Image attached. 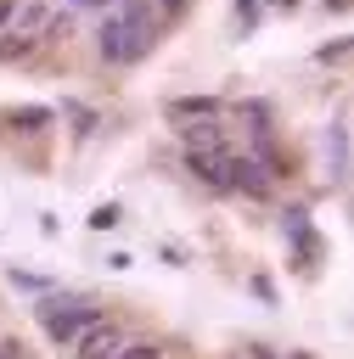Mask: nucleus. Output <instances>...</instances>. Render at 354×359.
Instances as JSON below:
<instances>
[{"mask_svg":"<svg viewBox=\"0 0 354 359\" xmlns=\"http://www.w3.org/2000/svg\"><path fill=\"white\" fill-rule=\"evenodd\" d=\"M157 45V11L152 0H118L112 11H101V28H96V56L107 67H135L146 62Z\"/></svg>","mask_w":354,"mask_h":359,"instance_id":"obj_1","label":"nucleus"},{"mask_svg":"<svg viewBox=\"0 0 354 359\" xmlns=\"http://www.w3.org/2000/svg\"><path fill=\"white\" fill-rule=\"evenodd\" d=\"M34 314H39L45 337H51L56 348H67V342H79V337L101 320V303H96V297H84V292H45Z\"/></svg>","mask_w":354,"mask_h":359,"instance_id":"obj_2","label":"nucleus"},{"mask_svg":"<svg viewBox=\"0 0 354 359\" xmlns=\"http://www.w3.org/2000/svg\"><path fill=\"white\" fill-rule=\"evenodd\" d=\"M281 230H287V241H292V252H298L303 275H315V269H320V258H326V241L309 230V213H303V208H287V213H281Z\"/></svg>","mask_w":354,"mask_h":359,"instance_id":"obj_3","label":"nucleus"},{"mask_svg":"<svg viewBox=\"0 0 354 359\" xmlns=\"http://www.w3.org/2000/svg\"><path fill=\"white\" fill-rule=\"evenodd\" d=\"M219 191H242V196H270V174L242 151H225V168H219Z\"/></svg>","mask_w":354,"mask_h":359,"instance_id":"obj_4","label":"nucleus"},{"mask_svg":"<svg viewBox=\"0 0 354 359\" xmlns=\"http://www.w3.org/2000/svg\"><path fill=\"white\" fill-rule=\"evenodd\" d=\"M73 348H79V359H112V353L124 348V331H118L112 320H96V325H90Z\"/></svg>","mask_w":354,"mask_h":359,"instance_id":"obj_5","label":"nucleus"},{"mask_svg":"<svg viewBox=\"0 0 354 359\" xmlns=\"http://www.w3.org/2000/svg\"><path fill=\"white\" fill-rule=\"evenodd\" d=\"M180 140H185V151H225V129H219V118L180 123Z\"/></svg>","mask_w":354,"mask_h":359,"instance_id":"obj_6","label":"nucleus"},{"mask_svg":"<svg viewBox=\"0 0 354 359\" xmlns=\"http://www.w3.org/2000/svg\"><path fill=\"white\" fill-rule=\"evenodd\" d=\"M163 112H169L174 123H197V118H219V101H214V95H174Z\"/></svg>","mask_w":354,"mask_h":359,"instance_id":"obj_7","label":"nucleus"},{"mask_svg":"<svg viewBox=\"0 0 354 359\" xmlns=\"http://www.w3.org/2000/svg\"><path fill=\"white\" fill-rule=\"evenodd\" d=\"M326 163H332V180H348V123L343 118L326 129Z\"/></svg>","mask_w":354,"mask_h":359,"instance_id":"obj_8","label":"nucleus"},{"mask_svg":"<svg viewBox=\"0 0 354 359\" xmlns=\"http://www.w3.org/2000/svg\"><path fill=\"white\" fill-rule=\"evenodd\" d=\"M6 123H11L17 135H39V129H51V123H56V112H51V107H11V112H6Z\"/></svg>","mask_w":354,"mask_h":359,"instance_id":"obj_9","label":"nucleus"},{"mask_svg":"<svg viewBox=\"0 0 354 359\" xmlns=\"http://www.w3.org/2000/svg\"><path fill=\"white\" fill-rule=\"evenodd\" d=\"M185 168H191L202 185H214V191H219V168H225V151H185Z\"/></svg>","mask_w":354,"mask_h":359,"instance_id":"obj_10","label":"nucleus"},{"mask_svg":"<svg viewBox=\"0 0 354 359\" xmlns=\"http://www.w3.org/2000/svg\"><path fill=\"white\" fill-rule=\"evenodd\" d=\"M34 45H39V39H28V34L6 28V34H0V62H22V56H34Z\"/></svg>","mask_w":354,"mask_h":359,"instance_id":"obj_11","label":"nucleus"},{"mask_svg":"<svg viewBox=\"0 0 354 359\" xmlns=\"http://www.w3.org/2000/svg\"><path fill=\"white\" fill-rule=\"evenodd\" d=\"M6 280H11V286H17V292H39V297H45V292H51V280H45V275H28V269H11V275H6Z\"/></svg>","mask_w":354,"mask_h":359,"instance_id":"obj_12","label":"nucleus"},{"mask_svg":"<svg viewBox=\"0 0 354 359\" xmlns=\"http://www.w3.org/2000/svg\"><path fill=\"white\" fill-rule=\"evenodd\" d=\"M112 359H163V353H157V342H124Z\"/></svg>","mask_w":354,"mask_h":359,"instance_id":"obj_13","label":"nucleus"},{"mask_svg":"<svg viewBox=\"0 0 354 359\" xmlns=\"http://www.w3.org/2000/svg\"><path fill=\"white\" fill-rule=\"evenodd\" d=\"M112 224H118V208H112V202L90 208V230H112Z\"/></svg>","mask_w":354,"mask_h":359,"instance_id":"obj_14","label":"nucleus"},{"mask_svg":"<svg viewBox=\"0 0 354 359\" xmlns=\"http://www.w3.org/2000/svg\"><path fill=\"white\" fill-rule=\"evenodd\" d=\"M236 22L253 28V22H258V0H236Z\"/></svg>","mask_w":354,"mask_h":359,"instance_id":"obj_15","label":"nucleus"},{"mask_svg":"<svg viewBox=\"0 0 354 359\" xmlns=\"http://www.w3.org/2000/svg\"><path fill=\"white\" fill-rule=\"evenodd\" d=\"M348 56V39H332V45H320V62H343Z\"/></svg>","mask_w":354,"mask_h":359,"instance_id":"obj_16","label":"nucleus"},{"mask_svg":"<svg viewBox=\"0 0 354 359\" xmlns=\"http://www.w3.org/2000/svg\"><path fill=\"white\" fill-rule=\"evenodd\" d=\"M185 6L191 0H152V11H163V17H185Z\"/></svg>","mask_w":354,"mask_h":359,"instance_id":"obj_17","label":"nucleus"},{"mask_svg":"<svg viewBox=\"0 0 354 359\" xmlns=\"http://www.w3.org/2000/svg\"><path fill=\"white\" fill-rule=\"evenodd\" d=\"M22 353H28V348H22L17 337H6V342H0V359H22Z\"/></svg>","mask_w":354,"mask_h":359,"instance_id":"obj_18","label":"nucleus"},{"mask_svg":"<svg viewBox=\"0 0 354 359\" xmlns=\"http://www.w3.org/2000/svg\"><path fill=\"white\" fill-rule=\"evenodd\" d=\"M258 359H309V353H281V348H253Z\"/></svg>","mask_w":354,"mask_h":359,"instance_id":"obj_19","label":"nucleus"},{"mask_svg":"<svg viewBox=\"0 0 354 359\" xmlns=\"http://www.w3.org/2000/svg\"><path fill=\"white\" fill-rule=\"evenodd\" d=\"M11 17H17V0H0V34L11 28Z\"/></svg>","mask_w":354,"mask_h":359,"instance_id":"obj_20","label":"nucleus"},{"mask_svg":"<svg viewBox=\"0 0 354 359\" xmlns=\"http://www.w3.org/2000/svg\"><path fill=\"white\" fill-rule=\"evenodd\" d=\"M73 6H79V11H112L118 0H73Z\"/></svg>","mask_w":354,"mask_h":359,"instance_id":"obj_21","label":"nucleus"},{"mask_svg":"<svg viewBox=\"0 0 354 359\" xmlns=\"http://www.w3.org/2000/svg\"><path fill=\"white\" fill-rule=\"evenodd\" d=\"M264 6H275V11H298V0H264Z\"/></svg>","mask_w":354,"mask_h":359,"instance_id":"obj_22","label":"nucleus"},{"mask_svg":"<svg viewBox=\"0 0 354 359\" xmlns=\"http://www.w3.org/2000/svg\"><path fill=\"white\" fill-rule=\"evenodd\" d=\"M326 11H337V17H343V11H348V0H326Z\"/></svg>","mask_w":354,"mask_h":359,"instance_id":"obj_23","label":"nucleus"}]
</instances>
